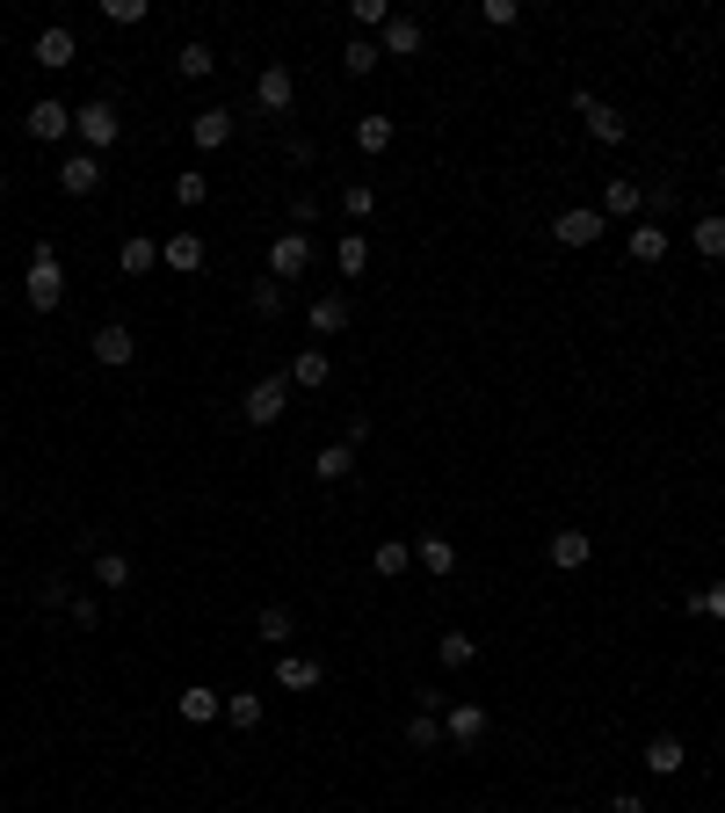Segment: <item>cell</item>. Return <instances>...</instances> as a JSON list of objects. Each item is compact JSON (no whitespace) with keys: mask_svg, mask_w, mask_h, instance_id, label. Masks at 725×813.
<instances>
[{"mask_svg":"<svg viewBox=\"0 0 725 813\" xmlns=\"http://www.w3.org/2000/svg\"><path fill=\"white\" fill-rule=\"evenodd\" d=\"M210 66H218V52H210V44H182V52H174V73H182V81H210Z\"/></svg>","mask_w":725,"mask_h":813,"instance_id":"34","label":"cell"},{"mask_svg":"<svg viewBox=\"0 0 725 813\" xmlns=\"http://www.w3.org/2000/svg\"><path fill=\"white\" fill-rule=\"evenodd\" d=\"M283 306H291V284H277V277H261L255 284V312H261V320H277V312Z\"/></svg>","mask_w":725,"mask_h":813,"instance_id":"38","label":"cell"},{"mask_svg":"<svg viewBox=\"0 0 725 813\" xmlns=\"http://www.w3.org/2000/svg\"><path fill=\"white\" fill-rule=\"evenodd\" d=\"M204 196H210V182H204V174H174V204H182V211H196Z\"/></svg>","mask_w":725,"mask_h":813,"instance_id":"42","label":"cell"},{"mask_svg":"<svg viewBox=\"0 0 725 813\" xmlns=\"http://www.w3.org/2000/svg\"><path fill=\"white\" fill-rule=\"evenodd\" d=\"M609 813H653V806H646L639 792H617V799H609Z\"/></svg>","mask_w":725,"mask_h":813,"instance_id":"48","label":"cell"},{"mask_svg":"<svg viewBox=\"0 0 725 813\" xmlns=\"http://www.w3.org/2000/svg\"><path fill=\"white\" fill-rule=\"evenodd\" d=\"M102 22L131 30V22H145V0H102Z\"/></svg>","mask_w":725,"mask_h":813,"instance_id":"43","label":"cell"},{"mask_svg":"<svg viewBox=\"0 0 725 813\" xmlns=\"http://www.w3.org/2000/svg\"><path fill=\"white\" fill-rule=\"evenodd\" d=\"M225 719H232L240 734H255L261 727V697L255 691H225Z\"/></svg>","mask_w":725,"mask_h":813,"instance_id":"37","label":"cell"},{"mask_svg":"<svg viewBox=\"0 0 725 813\" xmlns=\"http://www.w3.org/2000/svg\"><path fill=\"white\" fill-rule=\"evenodd\" d=\"M479 15H486V22H494V30H508V22H516V15H522V8H516V0H486Z\"/></svg>","mask_w":725,"mask_h":813,"instance_id":"46","label":"cell"},{"mask_svg":"<svg viewBox=\"0 0 725 813\" xmlns=\"http://www.w3.org/2000/svg\"><path fill=\"white\" fill-rule=\"evenodd\" d=\"M73 58H80V36H73L66 22H52V30H36V66H44V73H66Z\"/></svg>","mask_w":725,"mask_h":813,"instance_id":"13","label":"cell"},{"mask_svg":"<svg viewBox=\"0 0 725 813\" xmlns=\"http://www.w3.org/2000/svg\"><path fill=\"white\" fill-rule=\"evenodd\" d=\"M348 472H356V450H348V443H327L320 458H312V480H327V486H342Z\"/></svg>","mask_w":725,"mask_h":813,"instance_id":"28","label":"cell"},{"mask_svg":"<svg viewBox=\"0 0 725 813\" xmlns=\"http://www.w3.org/2000/svg\"><path fill=\"white\" fill-rule=\"evenodd\" d=\"M486 705H443V748H479Z\"/></svg>","mask_w":725,"mask_h":813,"instance_id":"12","label":"cell"},{"mask_svg":"<svg viewBox=\"0 0 725 813\" xmlns=\"http://www.w3.org/2000/svg\"><path fill=\"white\" fill-rule=\"evenodd\" d=\"M255 109H261V117H291V109H297V73L283 66V58H277V66H261V81H255Z\"/></svg>","mask_w":725,"mask_h":813,"instance_id":"4","label":"cell"},{"mask_svg":"<svg viewBox=\"0 0 725 813\" xmlns=\"http://www.w3.org/2000/svg\"><path fill=\"white\" fill-rule=\"evenodd\" d=\"M283 378L297 385V393H320V385L334 378V364H327V349H297L291 356V371H283Z\"/></svg>","mask_w":725,"mask_h":813,"instance_id":"19","label":"cell"},{"mask_svg":"<svg viewBox=\"0 0 725 813\" xmlns=\"http://www.w3.org/2000/svg\"><path fill=\"white\" fill-rule=\"evenodd\" d=\"M414 559H421L429 574H457V545H450V537H435V531L414 545Z\"/></svg>","mask_w":725,"mask_h":813,"instance_id":"35","label":"cell"},{"mask_svg":"<svg viewBox=\"0 0 725 813\" xmlns=\"http://www.w3.org/2000/svg\"><path fill=\"white\" fill-rule=\"evenodd\" d=\"M36 596H44V603H52V610H66V603H73V589H66V574H44V589H36Z\"/></svg>","mask_w":725,"mask_h":813,"instance_id":"45","label":"cell"},{"mask_svg":"<svg viewBox=\"0 0 725 813\" xmlns=\"http://www.w3.org/2000/svg\"><path fill=\"white\" fill-rule=\"evenodd\" d=\"M690 247H696L704 261H725V218H718V211H704V218L690 225Z\"/></svg>","mask_w":725,"mask_h":813,"instance_id":"26","label":"cell"},{"mask_svg":"<svg viewBox=\"0 0 725 813\" xmlns=\"http://www.w3.org/2000/svg\"><path fill=\"white\" fill-rule=\"evenodd\" d=\"M87 581H95V589H131V553H95Z\"/></svg>","mask_w":725,"mask_h":813,"instance_id":"27","label":"cell"},{"mask_svg":"<svg viewBox=\"0 0 725 813\" xmlns=\"http://www.w3.org/2000/svg\"><path fill=\"white\" fill-rule=\"evenodd\" d=\"M240 415H247V429H277V421L291 415V378H255Z\"/></svg>","mask_w":725,"mask_h":813,"instance_id":"3","label":"cell"},{"mask_svg":"<svg viewBox=\"0 0 725 813\" xmlns=\"http://www.w3.org/2000/svg\"><path fill=\"white\" fill-rule=\"evenodd\" d=\"M117 269H123V277H153V269H160V240H145V233H131V240L117 247Z\"/></svg>","mask_w":725,"mask_h":813,"instance_id":"23","label":"cell"},{"mask_svg":"<svg viewBox=\"0 0 725 813\" xmlns=\"http://www.w3.org/2000/svg\"><path fill=\"white\" fill-rule=\"evenodd\" d=\"M348 320H356V298H348V291H320V298L305 306V328L320 334V342H327V334H342Z\"/></svg>","mask_w":725,"mask_h":813,"instance_id":"9","label":"cell"},{"mask_svg":"<svg viewBox=\"0 0 725 813\" xmlns=\"http://www.w3.org/2000/svg\"><path fill=\"white\" fill-rule=\"evenodd\" d=\"M603 233H609V218L595 204H573V211H559V218H552V240L559 247H595Z\"/></svg>","mask_w":725,"mask_h":813,"instance_id":"5","label":"cell"},{"mask_svg":"<svg viewBox=\"0 0 725 813\" xmlns=\"http://www.w3.org/2000/svg\"><path fill=\"white\" fill-rule=\"evenodd\" d=\"M342 211H348V218H370V211H378V190H370V182H348V190H342Z\"/></svg>","mask_w":725,"mask_h":813,"instance_id":"40","label":"cell"},{"mask_svg":"<svg viewBox=\"0 0 725 813\" xmlns=\"http://www.w3.org/2000/svg\"><path fill=\"white\" fill-rule=\"evenodd\" d=\"M73 139H80V153H95V160H102L109 146L123 139V117H117L109 103H80V109H73Z\"/></svg>","mask_w":725,"mask_h":813,"instance_id":"2","label":"cell"},{"mask_svg":"<svg viewBox=\"0 0 725 813\" xmlns=\"http://www.w3.org/2000/svg\"><path fill=\"white\" fill-rule=\"evenodd\" d=\"M255 632H261V640H269V646H283V640H291V632H297V618H291V603H261V618H255Z\"/></svg>","mask_w":725,"mask_h":813,"instance_id":"33","label":"cell"},{"mask_svg":"<svg viewBox=\"0 0 725 813\" xmlns=\"http://www.w3.org/2000/svg\"><path fill=\"white\" fill-rule=\"evenodd\" d=\"M573 109H581V124H587V139H595V146H624V139H631V124H624L609 103H595V95H573Z\"/></svg>","mask_w":725,"mask_h":813,"instance_id":"8","label":"cell"},{"mask_svg":"<svg viewBox=\"0 0 725 813\" xmlns=\"http://www.w3.org/2000/svg\"><path fill=\"white\" fill-rule=\"evenodd\" d=\"M160 261H167L174 277H196L210 261V247H204V233H167V240H160Z\"/></svg>","mask_w":725,"mask_h":813,"instance_id":"14","label":"cell"},{"mask_svg":"<svg viewBox=\"0 0 725 813\" xmlns=\"http://www.w3.org/2000/svg\"><path fill=\"white\" fill-rule=\"evenodd\" d=\"M385 66V52L370 44V36H348V52H342V73L348 81H362V73H378Z\"/></svg>","mask_w":725,"mask_h":813,"instance_id":"32","label":"cell"},{"mask_svg":"<svg viewBox=\"0 0 725 813\" xmlns=\"http://www.w3.org/2000/svg\"><path fill=\"white\" fill-rule=\"evenodd\" d=\"M342 443H348V450H362V443H370V415H348V429H342Z\"/></svg>","mask_w":725,"mask_h":813,"instance_id":"47","label":"cell"},{"mask_svg":"<svg viewBox=\"0 0 725 813\" xmlns=\"http://www.w3.org/2000/svg\"><path fill=\"white\" fill-rule=\"evenodd\" d=\"M392 139H399V124H392V117H356V153H362V160L392 153Z\"/></svg>","mask_w":725,"mask_h":813,"instance_id":"25","label":"cell"},{"mask_svg":"<svg viewBox=\"0 0 725 813\" xmlns=\"http://www.w3.org/2000/svg\"><path fill=\"white\" fill-rule=\"evenodd\" d=\"M559 813H581V806H559Z\"/></svg>","mask_w":725,"mask_h":813,"instance_id":"50","label":"cell"},{"mask_svg":"<svg viewBox=\"0 0 725 813\" xmlns=\"http://www.w3.org/2000/svg\"><path fill=\"white\" fill-rule=\"evenodd\" d=\"M334 269H342V277H362V269H370V233H342V240H334Z\"/></svg>","mask_w":725,"mask_h":813,"instance_id":"29","label":"cell"},{"mask_svg":"<svg viewBox=\"0 0 725 813\" xmlns=\"http://www.w3.org/2000/svg\"><path fill=\"white\" fill-rule=\"evenodd\" d=\"M407 748H421V756H429V748H443V712L421 705L414 719H407Z\"/></svg>","mask_w":725,"mask_h":813,"instance_id":"31","label":"cell"},{"mask_svg":"<svg viewBox=\"0 0 725 813\" xmlns=\"http://www.w3.org/2000/svg\"><path fill=\"white\" fill-rule=\"evenodd\" d=\"M66 618L80 624V632H95V624H102V603H95V596H73V603H66Z\"/></svg>","mask_w":725,"mask_h":813,"instance_id":"44","label":"cell"},{"mask_svg":"<svg viewBox=\"0 0 725 813\" xmlns=\"http://www.w3.org/2000/svg\"><path fill=\"white\" fill-rule=\"evenodd\" d=\"M87 356L102 371H131V356H139V342H131V328L123 320H109V328H95V342H87Z\"/></svg>","mask_w":725,"mask_h":813,"instance_id":"10","label":"cell"},{"mask_svg":"<svg viewBox=\"0 0 725 813\" xmlns=\"http://www.w3.org/2000/svg\"><path fill=\"white\" fill-rule=\"evenodd\" d=\"M639 762H646V770H653V778H682V770H690V748L674 741V734H653Z\"/></svg>","mask_w":725,"mask_h":813,"instance_id":"17","label":"cell"},{"mask_svg":"<svg viewBox=\"0 0 725 813\" xmlns=\"http://www.w3.org/2000/svg\"><path fill=\"white\" fill-rule=\"evenodd\" d=\"M639 211H646V182H631V174H609L603 218H639Z\"/></svg>","mask_w":725,"mask_h":813,"instance_id":"18","label":"cell"},{"mask_svg":"<svg viewBox=\"0 0 725 813\" xmlns=\"http://www.w3.org/2000/svg\"><path fill=\"white\" fill-rule=\"evenodd\" d=\"M232 117H240V109H196V117H190V146H196V153H225V146H232Z\"/></svg>","mask_w":725,"mask_h":813,"instance_id":"11","label":"cell"},{"mask_svg":"<svg viewBox=\"0 0 725 813\" xmlns=\"http://www.w3.org/2000/svg\"><path fill=\"white\" fill-rule=\"evenodd\" d=\"M58 190H66V196H95V190H102V160H95V153H66V160H58Z\"/></svg>","mask_w":725,"mask_h":813,"instance_id":"16","label":"cell"},{"mask_svg":"<svg viewBox=\"0 0 725 813\" xmlns=\"http://www.w3.org/2000/svg\"><path fill=\"white\" fill-rule=\"evenodd\" d=\"M682 603H690V618H725V581L718 589H690Z\"/></svg>","mask_w":725,"mask_h":813,"instance_id":"41","label":"cell"},{"mask_svg":"<svg viewBox=\"0 0 725 813\" xmlns=\"http://www.w3.org/2000/svg\"><path fill=\"white\" fill-rule=\"evenodd\" d=\"M348 22H356V36H362V30H385V22H392V8H385V0H348Z\"/></svg>","mask_w":725,"mask_h":813,"instance_id":"39","label":"cell"},{"mask_svg":"<svg viewBox=\"0 0 725 813\" xmlns=\"http://www.w3.org/2000/svg\"><path fill=\"white\" fill-rule=\"evenodd\" d=\"M587 559H595V537H587V531H552V567L559 574L587 567Z\"/></svg>","mask_w":725,"mask_h":813,"instance_id":"22","label":"cell"},{"mask_svg":"<svg viewBox=\"0 0 725 813\" xmlns=\"http://www.w3.org/2000/svg\"><path fill=\"white\" fill-rule=\"evenodd\" d=\"M174 712H182L190 727H204V719H225V691H204V683H190V691L174 697Z\"/></svg>","mask_w":725,"mask_h":813,"instance_id":"20","label":"cell"},{"mask_svg":"<svg viewBox=\"0 0 725 813\" xmlns=\"http://www.w3.org/2000/svg\"><path fill=\"white\" fill-rule=\"evenodd\" d=\"M22 298H30L36 312H58V306H66V261H58V240H36L30 277H22Z\"/></svg>","mask_w":725,"mask_h":813,"instance_id":"1","label":"cell"},{"mask_svg":"<svg viewBox=\"0 0 725 813\" xmlns=\"http://www.w3.org/2000/svg\"><path fill=\"white\" fill-rule=\"evenodd\" d=\"M0 196H8V174H0Z\"/></svg>","mask_w":725,"mask_h":813,"instance_id":"49","label":"cell"},{"mask_svg":"<svg viewBox=\"0 0 725 813\" xmlns=\"http://www.w3.org/2000/svg\"><path fill=\"white\" fill-rule=\"evenodd\" d=\"M435 654H443V668H472V661H479V640H472V632H443Z\"/></svg>","mask_w":725,"mask_h":813,"instance_id":"36","label":"cell"},{"mask_svg":"<svg viewBox=\"0 0 725 813\" xmlns=\"http://www.w3.org/2000/svg\"><path fill=\"white\" fill-rule=\"evenodd\" d=\"M277 683H283V691H297V697H312L320 683H327V668H320L312 654H291V646H283V654H277Z\"/></svg>","mask_w":725,"mask_h":813,"instance_id":"15","label":"cell"},{"mask_svg":"<svg viewBox=\"0 0 725 813\" xmlns=\"http://www.w3.org/2000/svg\"><path fill=\"white\" fill-rule=\"evenodd\" d=\"M407 567H414V545H399V537H385L378 553H370V574H378V581H399Z\"/></svg>","mask_w":725,"mask_h":813,"instance_id":"30","label":"cell"},{"mask_svg":"<svg viewBox=\"0 0 725 813\" xmlns=\"http://www.w3.org/2000/svg\"><path fill=\"white\" fill-rule=\"evenodd\" d=\"M305 269H312V233H277V240H269V277L297 284Z\"/></svg>","mask_w":725,"mask_h":813,"instance_id":"6","label":"cell"},{"mask_svg":"<svg viewBox=\"0 0 725 813\" xmlns=\"http://www.w3.org/2000/svg\"><path fill=\"white\" fill-rule=\"evenodd\" d=\"M624 247H631V261H660V255H668V247H674V233H668V225H660V218H639V225H631V240H624Z\"/></svg>","mask_w":725,"mask_h":813,"instance_id":"21","label":"cell"},{"mask_svg":"<svg viewBox=\"0 0 725 813\" xmlns=\"http://www.w3.org/2000/svg\"><path fill=\"white\" fill-rule=\"evenodd\" d=\"M30 139H44V146H58V139H73V103H58V95H36L30 103Z\"/></svg>","mask_w":725,"mask_h":813,"instance_id":"7","label":"cell"},{"mask_svg":"<svg viewBox=\"0 0 725 813\" xmlns=\"http://www.w3.org/2000/svg\"><path fill=\"white\" fill-rule=\"evenodd\" d=\"M378 52L385 58H414L421 52V22L414 15H392V22H385V36H378Z\"/></svg>","mask_w":725,"mask_h":813,"instance_id":"24","label":"cell"}]
</instances>
